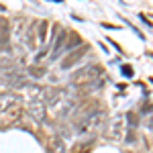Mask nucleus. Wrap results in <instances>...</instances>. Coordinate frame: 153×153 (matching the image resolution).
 Returning a JSON list of instances; mask_svg holds the SVG:
<instances>
[{
	"instance_id": "obj_1",
	"label": "nucleus",
	"mask_w": 153,
	"mask_h": 153,
	"mask_svg": "<svg viewBox=\"0 0 153 153\" xmlns=\"http://www.w3.org/2000/svg\"><path fill=\"white\" fill-rule=\"evenodd\" d=\"M100 71H102V70H100L98 63H96V65H88V68H84L82 71L74 74V82H84V80H88V78H96Z\"/></svg>"
},
{
	"instance_id": "obj_2",
	"label": "nucleus",
	"mask_w": 153,
	"mask_h": 153,
	"mask_svg": "<svg viewBox=\"0 0 153 153\" xmlns=\"http://www.w3.org/2000/svg\"><path fill=\"white\" fill-rule=\"evenodd\" d=\"M29 112H31V117L35 118L37 123H41L43 117H45V102H43V100H35V102H31Z\"/></svg>"
},
{
	"instance_id": "obj_3",
	"label": "nucleus",
	"mask_w": 153,
	"mask_h": 153,
	"mask_svg": "<svg viewBox=\"0 0 153 153\" xmlns=\"http://www.w3.org/2000/svg\"><path fill=\"white\" fill-rule=\"evenodd\" d=\"M47 149H49V153H68V147H65L63 139H59L57 135H53V137L49 139Z\"/></svg>"
},
{
	"instance_id": "obj_4",
	"label": "nucleus",
	"mask_w": 153,
	"mask_h": 153,
	"mask_svg": "<svg viewBox=\"0 0 153 153\" xmlns=\"http://www.w3.org/2000/svg\"><path fill=\"white\" fill-rule=\"evenodd\" d=\"M84 53H86V47H82V49H76L74 53H70L68 57H65L63 61H61V68H63V70L71 68V65H74V63H76L78 59H82V57H84Z\"/></svg>"
},
{
	"instance_id": "obj_5",
	"label": "nucleus",
	"mask_w": 153,
	"mask_h": 153,
	"mask_svg": "<svg viewBox=\"0 0 153 153\" xmlns=\"http://www.w3.org/2000/svg\"><path fill=\"white\" fill-rule=\"evenodd\" d=\"M120 129H123V118H117L114 129H112V139H118L120 137Z\"/></svg>"
},
{
	"instance_id": "obj_6",
	"label": "nucleus",
	"mask_w": 153,
	"mask_h": 153,
	"mask_svg": "<svg viewBox=\"0 0 153 153\" xmlns=\"http://www.w3.org/2000/svg\"><path fill=\"white\" fill-rule=\"evenodd\" d=\"M31 76H35V78H41V76H43V74H45V70H43V68H39V65H35V68H31Z\"/></svg>"
},
{
	"instance_id": "obj_7",
	"label": "nucleus",
	"mask_w": 153,
	"mask_h": 153,
	"mask_svg": "<svg viewBox=\"0 0 153 153\" xmlns=\"http://www.w3.org/2000/svg\"><path fill=\"white\" fill-rule=\"evenodd\" d=\"M45 31H47V23L39 25V41H45Z\"/></svg>"
},
{
	"instance_id": "obj_8",
	"label": "nucleus",
	"mask_w": 153,
	"mask_h": 153,
	"mask_svg": "<svg viewBox=\"0 0 153 153\" xmlns=\"http://www.w3.org/2000/svg\"><path fill=\"white\" fill-rule=\"evenodd\" d=\"M80 41H82L80 37L76 35V33H71V39H70V43H68V47H74V45H80Z\"/></svg>"
},
{
	"instance_id": "obj_9",
	"label": "nucleus",
	"mask_w": 153,
	"mask_h": 153,
	"mask_svg": "<svg viewBox=\"0 0 153 153\" xmlns=\"http://www.w3.org/2000/svg\"><path fill=\"white\" fill-rule=\"evenodd\" d=\"M123 71H125V74H127V76H133V70H131L129 65H125V68H123Z\"/></svg>"
}]
</instances>
